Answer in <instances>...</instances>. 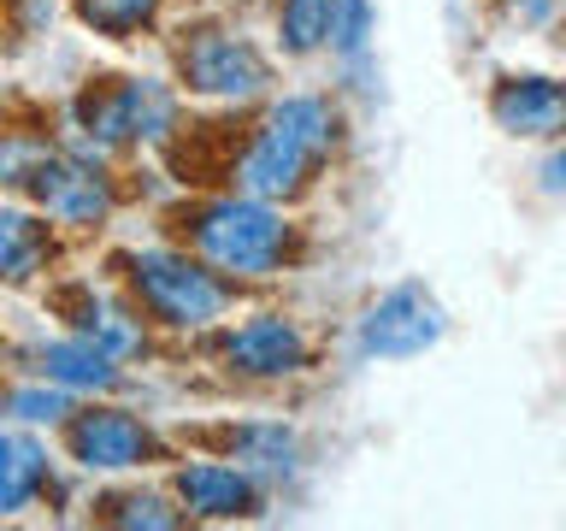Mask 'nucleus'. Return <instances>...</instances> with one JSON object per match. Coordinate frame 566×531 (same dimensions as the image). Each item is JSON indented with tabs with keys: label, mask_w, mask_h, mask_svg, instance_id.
<instances>
[{
	"label": "nucleus",
	"mask_w": 566,
	"mask_h": 531,
	"mask_svg": "<svg viewBox=\"0 0 566 531\" xmlns=\"http://www.w3.org/2000/svg\"><path fill=\"white\" fill-rule=\"evenodd\" d=\"M42 372L60 389H113L118 384V366L113 354H106L101 343H88V336H65V343H48L42 348Z\"/></svg>",
	"instance_id": "nucleus-12"
},
{
	"label": "nucleus",
	"mask_w": 566,
	"mask_h": 531,
	"mask_svg": "<svg viewBox=\"0 0 566 531\" xmlns=\"http://www.w3.org/2000/svg\"><path fill=\"white\" fill-rule=\"evenodd\" d=\"M83 24H95L101 35H136L159 12V0H77Z\"/></svg>",
	"instance_id": "nucleus-18"
},
{
	"label": "nucleus",
	"mask_w": 566,
	"mask_h": 531,
	"mask_svg": "<svg viewBox=\"0 0 566 531\" xmlns=\"http://www.w3.org/2000/svg\"><path fill=\"white\" fill-rule=\"evenodd\" d=\"M195 248H201L219 272L265 278V272H277L283 254H290V225H283L260 195H248V201H212L201 219H195Z\"/></svg>",
	"instance_id": "nucleus-2"
},
{
	"label": "nucleus",
	"mask_w": 566,
	"mask_h": 531,
	"mask_svg": "<svg viewBox=\"0 0 566 531\" xmlns=\"http://www.w3.org/2000/svg\"><path fill=\"white\" fill-rule=\"evenodd\" d=\"M154 449L148 425L118 414V407H95V414H83L71 425V455L83 460L88 472H124V467H142Z\"/></svg>",
	"instance_id": "nucleus-8"
},
{
	"label": "nucleus",
	"mask_w": 566,
	"mask_h": 531,
	"mask_svg": "<svg viewBox=\"0 0 566 531\" xmlns=\"http://www.w3.org/2000/svg\"><path fill=\"white\" fill-rule=\"evenodd\" d=\"M166 124H171V95L159 83L130 77L113 95L88 101V148L106 154V148H124L136 136H166Z\"/></svg>",
	"instance_id": "nucleus-6"
},
{
	"label": "nucleus",
	"mask_w": 566,
	"mask_h": 531,
	"mask_svg": "<svg viewBox=\"0 0 566 531\" xmlns=\"http://www.w3.org/2000/svg\"><path fill=\"white\" fill-rule=\"evenodd\" d=\"M7 407H12L18 419H30V425H53V419L65 414V396H60V389H18Z\"/></svg>",
	"instance_id": "nucleus-20"
},
{
	"label": "nucleus",
	"mask_w": 566,
	"mask_h": 531,
	"mask_svg": "<svg viewBox=\"0 0 566 531\" xmlns=\"http://www.w3.org/2000/svg\"><path fill=\"white\" fill-rule=\"evenodd\" d=\"M177 496H184V508L201 513V520L254 513V478L242 467H184L177 472Z\"/></svg>",
	"instance_id": "nucleus-11"
},
{
	"label": "nucleus",
	"mask_w": 566,
	"mask_h": 531,
	"mask_svg": "<svg viewBox=\"0 0 566 531\" xmlns=\"http://www.w3.org/2000/svg\"><path fill=\"white\" fill-rule=\"evenodd\" d=\"M490 106H495V124L513 136H555L566 113L555 77H502Z\"/></svg>",
	"instance_id": "nucleus-10"
},
{
	"label": "nucleus",
	"mask_w": 566,
	"mask_h": 531,
	"mask_svg": "<svg viewBox=\"0 0 566 531\" xmlns=\"http://www.w3.org/2000/svg\"><path fill=\"white\" fill-rule=\"evenodd\" d=\"M224 361L237 372H248V378H283V372L307 366V336H301L290 319H277V313H254L248 325L230 331Z\"/></svg>",
	"instance_id": "nucleus-9"
},
{
	"label": "nucleus",
	"mask_w": 566,
	"mask_h": 531,
	"mask_svg": "<svg viewBox=\"0 0 566 531\" xmlns=\"http://www.w3.org/2000/svg\"><path fill=\"white\" fill-rule=\"evenodd\" d=\"M130 278H136L142 301L177 331H201V325H212V319L224 313V290L201 272V266H189L184 254L148 248V254L130 260Z\"/></svg>",
	"instance_id": "nucleus-3"
},
{
	"label": "nucleus",
	"mask_w": 566,
	"mask_h": 531,
	"mask_svg": "<svg viewBox=\"0 0 566 531\" xmlns=\"http://www.w3.org/2000/svg\"><path fill=\"white\" fill-rule=\"evenodd\" d=\"M237 455H242V472L254 478H277V472H290L295 467V437L283 431V425H254V431H242L237 437Z\"/></svg>",
	"instance_id": "nucleus-16"
},
{
	"label": "nucleus",
	"mask_w": 566,
	"mask_h": 531,
	"mask_svg": "<svg viewBox=\"0 0 566 531\" xmlns=\"http://www.w3.org/2000/svg\"><path fill=\"white\" fill-rule=\"evenodd\" d=\"M366 30H371V12H366V0H331V24H325V42L336 53H360L366 48Z\"/></svg>",
	"instance_id": "nucleus-19"
},
{
	"label": "nucleus",
	"mask_w": 566,
	"mask_h": 531,
	"mask_svg": "<svg viewBox=\"0 0 566 531\" xmlns=\"http://www.w3.org/2000/svg\"><path fill=\"white\" fill-rule=\"evenodd\" d=\"M325 24H331V0H283V48L290 53H313L325 48Z\"/></svg>",
	"instance_id": "nucleus-17"
},
{
	"label": "nucleus",
	"mask_w": 566,
	"mask_h": 531,
	"mask_svg": "<svg viewBox=\"0 0 566 531\" xmlns=\"http://www.w3.org/2000/svg\"><path fill=\"white\" fill-rule=\"evenodd\" d=\"M118 525H177V513L159 496H124L118 502Z\"/></svg>",
	"instance_id": "nucleus-21"
},
{
	"label": "nucleus",
	"mask_w": 566,
	"mask_h": 531,
	"mask_svg": "<svg viewBox=\"0 0 566 531\" xmlns=\"http://www.w3.org/2000/svg\"><path fill=\"white\" fill-rule=\"evenodd\" d=\"M442 336V308L419 283H401L384 301H371L360 319V348L384 354V361H401V354H424Z\"/></svg>",
	"instance_id": "nucleus-5"
},
{
	"label": "nucleus",
	"mask_w": 566,
	"mask_h": 531,
	"mask_svg": "<svg viewBox=\"0 0 566 531\" xmlns=\"http://www.w3.org/2000/svg\"><path fill=\"white\" fill-rule=\"evenodd\" d=\"M30 195L42 201V212H53L60 225H95L106 212V177L95 166H77V159H48L35 154V166L24 171Z\"/></svg>",
	"instance_id": "nucleus-7"
},
{
	"label": "nucleus",
	"mask_w": 566,
	"mask_h": 531,
	"mask_svg": "<svg viewBox=\"0 0 566 531\" xmlns=\"http://www.w3.org/2000/svg\"><path fill=\"white\" fill-rule=\"evenodd\" d=\"M177 65H184L189 88L219 95V101H248L265 83V60L230 30H195L184 53H177Z\"/></svg>",
	"instance_id": "nucleus-4"
},
{
	"label": "nucleus",
	"mask_w": 566,
	"mask_h": 531,
	"mask_svg": "<svg viewBox=\"0 0 566 531\" xmlns=\"http://www.w3.org/2000/svg\"><path fill=\"white\" fill-rule=\"evenodd\" d=\"M48 266V225L30 219V212L0 207V278L24 283Z\"/></svg>",
	"instance_id": "nucleus-13"
},
{
	"label": "nucleus",
	"mask_w": 566,
	"mask_h": 531,
	"mask_svg": "<svg viewBox=\"0 0 566 531\" xmlns=\"http://www.w3.org/2000/svg\"><path fill=\"white\" fill-rule=\"evenodd\" d=\"M77 308H83L77 331L88 336V343H101L113 361H118V354H136V348H142V325H136L124 308H113V301H101V295H88V290L77 295Z\"/></svg>",
	"instance_id": "nucleus-15"
},
{
	"label": "nucleus",
	"mask_w": 566,
	"mask_h": 531,
	"mask_svg": "<svg viewBox=\"0 0 566 531\" xmlns=\"http://www.w3.org/2000/svg\"><path fill=\"white\" fill-rule=\"evenodd\" d=\"M42 472H48V455L42 442L30 437H0V513H18L42 490Z\"/></svg>",
	"instance_id": "nucleus-14"
},
{
	"label": "nucleus",
	"mask_w": 566,
	"mask_h": 531,
	"mask_svg": "<svg viewBox=\"0 0 566 531\" xmlns=\"http://www.w3.org/2000/svg\"><path fill=\"white\" fill-rule=\"evenodd\" d=\"M336 118L318 95H283L265 118V131L254 136V148L242 159V189L260 195V201H277V195H295L301 177H307L318 159L331 154Z\"/></svg>",
	"instance_id": "nucleus-1"
}]
</instances>
